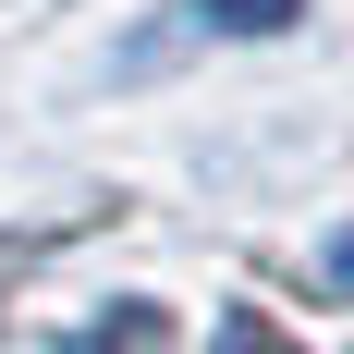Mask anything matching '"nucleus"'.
Returning <instances> with one entry per match:
<instances>
[{
    "mask_svg": "<svg viewBox=\"0 0 354 354\" xmlns=\"http://www.w3.org/2000/svg\"><path fill=\"white\" fill-rule=\"evenodd\" d=\"M208 25H232V37H269V25H293V0H208Z\"/></svg>",
    "mask_w": 354,
    "mask_h": 354,
    "instance_id": "nucleus-1",
    "label": "nucleus"
}]
</instances>
